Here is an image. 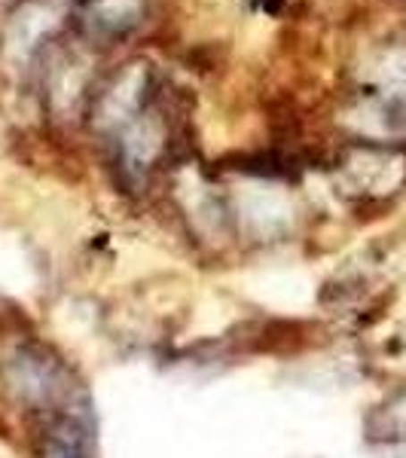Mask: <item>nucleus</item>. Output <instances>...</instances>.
<instances>
[{
    "instance_id": "nucleus-1",
    "label": "nucleus",
    "mask_w": 406,
    "mask_h": 458,
    "mask_svg": "<svg viewBox=\"0 0 406 458\" xmlns=\"http://www.w3.org/2000/svg\"><path fill=\"white\" fill-rule=\"evenodd\" d=\"M47 458H83L73 440H53L47 449Z\"/></svg>"
}]
</instances>
